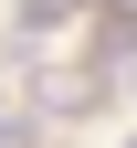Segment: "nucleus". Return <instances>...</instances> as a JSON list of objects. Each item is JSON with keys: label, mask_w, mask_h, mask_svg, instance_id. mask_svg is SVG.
Returning a JSON list of instances; mask_svg holds the SVG:
<instances>
[{"label": "nucleus", "mask_w": 137, "mask_h": 148, "mask_svg": "<svg viewBox=\"0 0 137 148\" xmlns=\"http://www.w3.org/2000/svg\"><path fill=\"white\" fill-rule=\"evenodd\" d=\"M74 11H85V0H21V42H53Z\"/></svg>", "instance_id": "1"}, {"label": "nucleus", "mask_w": 137, "mask_h": 148, "mask_svg": "<svg viewBox=\"0 0 137 148\" xmlns=\"http://www.w3.org/2000/svg\"><path fill=\"white\" fill-rule=\"evenodd\" d=\"M127 85H137V53H127Z\"/></svg>", "instance_id": "3"}, {"label": "nucleus", "mask_w": 137, "mask_h": 148, "mask_svg": "<svg viewBox=\"0 0 137 148\" xmlns=\"http://www.w3.org/2000/svg\"><path fill=\"white\" fill-rule=\"evenodd\" d=\"M42 138V116H32V106H11V116H0V148H32Z\"/></svg>", "instance_id": "2"}]
</instances>
